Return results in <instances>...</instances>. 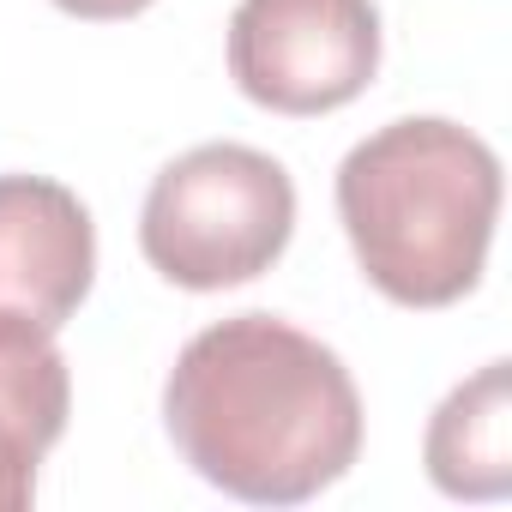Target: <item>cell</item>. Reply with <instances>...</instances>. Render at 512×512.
Listing matches in <instances>:
<instances>
[{"label": "cell", "mask_w": 512, "mask_h": 512, "mask_svg": "<svg viewBox=\"0 0 512 512\" xmlns=\"http://www.w3.org/2000/svg\"><path fill=\"white\" fill-rule=\"evenodd\" d=\"M163 428L193 476L247 506H302L350 476L362 392L344 356L278 314L193 332L163 380Z\"/></svg>", "instance_id": "obj_1"}, {"label": "cell", "mask_w": 512, "mask_h": 512, "mask_svg": "<svg viewBox=\"0 0 512 512\" xmlns=\"http://www.w3.org/2000/svg\"><path fill=\"white\" fill-rule=\"evenodd\" d=\"M338 217L362 278L398 308H452L482 284L500 157L446 115H404L338 163Z\"/></svg>", "instance_id": "obj_2"}, {"label": "cell", "mask_w": 512, "mask_h": 512, "mask_svg": "<svg viewBox=\"0 0 512 512\" xmlns=\"http://www.w3.org/2000/svg\"><path fill=\"white\" fill-rule=\"evenodd\" d=\"M296 235V181L272 151L211 139L163 163L139 211V247L157 278L211 296L253 284Z\"/></svg>", "instance_id": "obj_3"}, {"label": "cell", "mask_w": 512, "mask_h": 512, "mask_svg": "<svg viewBox=\"0 0 512 512\" xmlns=\"http://www.w3.org/2000/svg\"><path fill=\"white\" fill-rule=\"evenodd\" d=\"M380 73L374 0H235L229 79L272 115H332Z\"/></svg>", "instance_id": "obj_4"}, {"label": "cell", "mask_w": 512, "mask_h": 512, "mask_svg": "<svg viewBox=\"0 0 512 512\" xmlns=\"http://www.w3.org/2000/svg\"><path fill=\"white\" fill-rule=\"evenodd\" d=\"M97 284V223L55 175H0V314L61 332Z\"/></svg>", "instance_id": "obj_5"}, {"label": "cell", "mask_w": 512, "mask_h": 512, "mask_svg": "<svg viewBox=\"0 0 512 512\" xmlns=\"http://www.w3.org/2000/svg\"><path fill=\"white\" fill-rule=\"evenodd\" d=\"M73 374L55 332L0 314V512L37 500V470L67 434Z\"/></svg>", "instance_id": "obj_6"}, {"label": "cell", "mask_w": 512, "mask_h": 512, "mask_svg": "<svg viewBox=\"0 0 512 512\" xmlns=\"http://www.w3.org/2000/svg\"><path fill=\"white\" fill-rule=\"evenodd\" d=\"M422 464L452 500H500L512 488V362L494 356L440 398Z\"/></svg>", "instance_id": "obj_7"}, {"label": "cell", "mask_w": 512, "mask_h": 512, "mask_svg": "<svg viewBox=\"0 0 512 512\" xmlns=\"http://www.w3.org/2000/svg\"><path fill=\"white\" fill-rule=\"evenodd\" d=\"M61 13H73V19H91V25H109V19H133V13H145V7H157V0H55Z\"/></svg>", "instance_id": "obj_8"}]
</instances>
